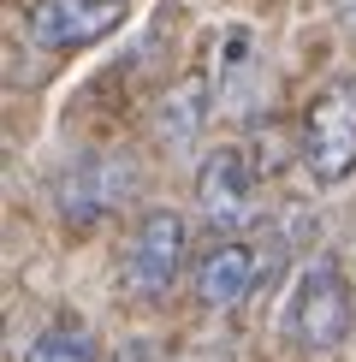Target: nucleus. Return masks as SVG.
Wrapping results in <instances>:
<instances>
[{"label": "nucleus", "instance_id": "obj_4", "mask_svg": "<svg viewBox=\"0 0 356 362\" xmlns=\"http://www.w3.org/2000/svg\"><path fill=\"white\" fill-rule=\"evenodd\" d=\"M119 24H125V0H30L24 6V36L42 54L95 48Z\"/></svg>", "mask_w": 356, "mask_h": 362}, {"label": "nucleus", "instance_id": "obj_7", "mask_svg": "<svg viewBox=\"0 0 356 362\" xmlns=\"http://www.w3.org/2000/svg\"><path fill=\"white\" fill-rule=\"evenodd\" d=\"M261 267H267V255H261L256 244L226 238L220 250L202 255V267H196V297H202V303H214V309H232V303H244V297L256 291Z\"/></svg>", "mask_w": 356, "mask_h": 362}, {"label": "nucleus", "instance_id": "obj_2", "mask_svg": "<svg viewBox=\"0 0 356 362\" xmlns=\"http://www.w3.org/2000/svg\"><path fill=\"white\" fill-rule=\"evenodd\" d=\"M184 214H172V208H148V214L131 226L125 238V255H119V279H125V291L137 297V303H160V297L172 291V279L184 274Z\"/></svg>", "mask_w": 356, "mask_h": 362}, {"label": "nucleus", "instance_id": "obj_1", "mask_svg": "<svg viewBox=\"0 0 356 362\" xmlns=\"http://www.w3.org/2000/svg\"><path fill=\"white\" fill-rule=\"evenodd\" d=\"M350 321H356V303H350L345 267L333 255H309L285 297V339L309 356H326L350 339Z\"/></svg>", "mask_w": 356, "mask_h": 362}, {"label": "nucleus", "instance_id": "obj_9", "mask_svg": "<svg viewBox=\"0 0 356 362\" xmlns=\"http://www.w3.org/2000/svg\"><path fill=\"white\" fill-rule=\"evenodd\" d=\"M24 362H95V339H89L78 321H54L48 333H36Z\"/></svg>", "mask_w": 356, "mask_h": 362}, {"label": "nucleus", "instance_id": "obj_5", "mask_svg": "<svg viewBox=\"0 0 356 362\" xmlns=\"http://www.w3.org/2000/svg\"><path fill=\"white\" fill-rule=\"evenodd\" d=\"M256 202H261V185H256V160L244 148H214L196 173V208H202V226L220 238L244 232L256 220Z\"/></svg>", "mask_w": 356, "mask_h": 362}, {"label": "nucleus", "instance_id": "obj_3", "mask_svg": "<svg viewBox=\"0 0 356 362\" xmlns=\"http://www.w3.org/2000/svg\"><path fill=\"white\" fill-rule=\"evenodd\" d=\"M303 167L315 185H345L356 173V83L338 78L303 107Z\"/></svg>", "mask_w": 356, "mask_h": 362}, {"label": "nucleus", "instance_id": "obj_6", "mask_svg": "<svg viewBox=\"0 0 356 362\" xmlns=\"http://www.w3.org/2000/svg\"><path fill=\"white\" fill-rule=\"evenodd\" d=\"M131 196V160L119 155H95V160H78L59 185V202H66V220H107L119 202Z\"/></svg>", "mask_w": 356, "mask_h": 362}, {"label": "nucleus", "instance_id": "obj_8", "mask_svg": "<svg viewBox=\"0 0 356 362\" xmlns=\"http://www.w3.org/2000/svg\"><path fill=\"white\" fill-rule=\"evenodd\" d=\"M202 119H208V78H184L167 101H160V137L190 143L202 131Z\"/></svg>", "mask_w": 356, "mask_h": 362}, {"label": "nucleus", "instance_id": "obj_10", "mask_svg": "<svg viewBox=\"0 0 356 362\" xmlns=\"http://www.w3.org/2000/svg\"><path fill=\"white\" fill-rule=\"evenodd\" d=\"M338 18H345V24L356 30V0H338Z\"/></svg>", "mask_w": 356, "mask_h": 362}]
</instances>
